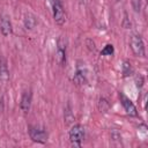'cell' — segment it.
<instances>
[{
    "mask_svg": "<svg viewBox=\"0 0 148 148\" xmlns=\"http://www.w3.org/2000/svg\"><path fill=\"white\" fill-rule=\"evenodd\" d=\"M53 12V18L58 25H62L66 21V14L64 10V7L60 2V0H50Z\"/></svg>",
    "mask_w": 148,
    "mask_h": 148,
    "instance_id": "obj_1",
    "label": "cell"
},
{
    "mask_svg": "<svg viewBox=\"0 0 148 148\" xmlns=\"http://www.w3.org/2000/svg\"><path fill=\"white\" fill-rule=\"evenodd\" d=\"M83 138H84V128L82 125L76 124L69 130V140L74 146L80 147Z\"/></svg>",
    "mask_w": 148,
    "mask_h": 148,
    "instance_id": "obj_2",
    "label": "cell"
},
{
    "mask_svg": "<svg viewBox=\"0 0 148 148\" xmlns=\"http://www.w3.org/2000/svg\"><path fill=\"white\" fill-rule=\"evenodd\" d=\"M130 45H131V50L134 53V56H136V57H145V54H146V52H145V44H143L142 38L139 35H133L131 37Z\"/></svg>",
    "mask_w": 148,
    "mask_h": 148,
    "instance_id": "obj_3",
    "label": "cell"
},
{
    "mask_svg": "<svg viewBox=\"0 0 148 148\" xmlns=\"http://www.w3.org/2000/svg\"><path fill=\"white\" fill-rule=\"evenodd\" d=\"M29 135L32 141L39 142V143H45L47 140V133L44 128L38 127V126H30L29 128Z\"/></svg>",
    "mask_w": 148,
    "mask_h": 148,
    "instance_id": "obj_4",
    "label": "cell"
},
{
    "mask_svg": "<svg viewBox=\"0 0 148 148\" xmlns=\"http://www.w3.org/2000/svg\"><path fill=\"white\" fill-rule=\"evenodd\" d=\"M119 98H120L121 105H123V108L125 109V111H126L127 114H130V116H138L136 108H135V105L132 103V101H131L128 97H126L123 92H120V94H119Z\"/></svg>",
    "mask_w": 148,
    "mask_h": 148,
    "instance_id": "obj_5",
    "label": "cell"
},
{
    "mask_svg": "<svg viewBox=\"0 0 148 148\" xmlns=\"http://www.w3.org/2000/svg\"><path fill=\"white\" fill-rule=\"evenodd\" d=\"M57 58L60 65H64L66 62V40L60 37L57 42Z\"/></svg>",
    "mask_w": 148,
    "mask_h": 148,
    "instance_id": "obj_6",
    "label": "cell"
},
{
    "mask_svg": "<svg viewBox=\"0 0 148 148\" xmlns=\"http://www.w3.org/2000/svg\"><path fill=\"white\" fill-rule=\"evenodd\" d=\"M0 30H1V34L3 36H9L12 35L13 32V28H12V22L9 20V17L7 15H2L1 16V20H0Z\"/></svg>",
    "mask_w": 148,
    "mask_h": 148,
    "instance_id": "obj_7",
    "label": "cell"
},
{
    "mask_svg": "<svg viewBox=\"0 0 148 148\" xmlns=\"http://www.w3.org/2000/svg\"><path fill=\"white\" fill-rule=\"evenodd\" d=\"M31 99H32V94L30 90H25L22 95V98H21V103H20V108L22 111L24 112H28L29 109H30V105H31Z\"/></svg>",
    "mask_w": 148,
    "mask_h": 148,
    "instance_id": "obj_8",
    "label": "cell"
},
{
    "mask_svg": "<svg viewBox=\"0 0 148 148\" xmlns=\"http://www.w3.org/2000/svg\"><path fill=\"white\" fill-rule=\"evenodd\" d=\"M9 79V71L7 67V62L3 58H0V80L7 81Z\"/></svg>",
    "mask_w": 148,
    "mask_h": 148,
    "instance_id": "obj_9",
    "label": "cell"
},
{
    "mask_svg": "<svg viewBox=\"0 0 148 148\" xmlns=\"http://www.w3.org/2000/svg\"><path fill=\"white\" fill-rule=\"evenodd\" d=\"M36 24H37L36 16L32 15V14H27L25 17H24V27L30 30V29H34L36 27Z\"/></svg>",
    "mask_w": 148,
    "mask_h": 148,
    "instance_id": "obj_10",
    "label": "cell"
},
{
    "mask_svg": "<svg viewBox=\"0 0 148 148\" xmlns=\"http://www.w3.org/2000/svg\"><path fill=\"white\" fill-rule=\"evenodd\" d=\"M73 81H74L76 84H84V83L87 82V75H86V73H84L82 69H79V71L75 73V75H74V77H73Z\"/></svg>",
    "mask_w": 148,
    "mask_h": 148,
    "instance_id": "obj_11",
    "label": "cell"
},
{
    "mask_svg": "<svg viewBox=\"0 0 148 148\" xmlns=\"http://www.w3.org/2000/svg\"><path fill=\"white\" fill-rule=\"evenodd\" d=\"M121 71H123V76H125V77H126V76H130V75L133 73L132 66H131V64H130L128 61H124Z\"/></svg>",
    "mask_w": 148,
    "mask_h": 148,
    "instance_id": "obj_12",
    "label": "cell"
},
{
    "mask_svg": "<svg viewBox=\"0 0 148 148\" xmlns=\"http://www.w3.org/2000/svg\"><path fill=\"white\" fill-rule=\"evenodd\" d=\"M114 52V49H113V45L111 44H108L104 46V49L101 51V54L102 56H112Z\"/></svg>",
    "mask_w": 148,
    "mask_h": 148,
    "instance_id": "obj_13",
    "label": "cell"
},
{
    "mask_svg": "<svg viewBox=\"0 0 148 148\" xmlns=\"http://www.w3.org/2000/svg\"><path fill=\"white\" fill-rule=\"evenodd\" d=\"M65 120H66V124H71L74 120V116H73L69 106H67L65 109Z\"/></svg>",
    "mask_w": 148,
    "mask_h": 148,
    "instance_id": "obj_14",
    "label": "cell"
},
{
    "mask_svg": "<svg viewBox=\"0 0 148 148\" xmlns=\"http://www.w3.org/2000/svg\"><path fill=\"white\" fill-rule=\"evenodd\" d=\"M132 6L136 13L140 12L141 10V0H132Z\"/></svg>",
    "mask_w": 148,
    "mask_h": 148,
    "instance_id": "obj_15",
    "label": "cell"
},
{
    "mask_svg": "<svg viewBox=\"0 0 148 148\" xmlns=\"http://www.w3.org/2000/svg\"><path fill=\"white\" fill-rule=\"evenodd\" d=\"M80 1H81V2H86L87 0H80Z\"/></svg>",
    "mask_w": 148,
    "mask_h": 148,
    "instance_id": "obj_16",
    "label": "cell"
}]
</instances>
